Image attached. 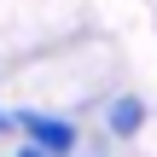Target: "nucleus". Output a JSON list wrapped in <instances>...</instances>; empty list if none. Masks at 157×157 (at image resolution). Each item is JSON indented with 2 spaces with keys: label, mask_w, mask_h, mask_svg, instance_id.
<instances>
[{
  "label": "nucleus",
  "mask_w": 157,
  "mask_h": 157,
  "mask_svg": "<svg viewBox=\"0 0 157 157\" xmlns=\"http://www.w3.org/2000/svg\"><path fill=\"white\" fill-rule=\"evenodd\" d=\"M17 117V128L29 134V146H41V151H52V157H70L76 146H82V128L70 122V117H58V111H12Z\"/></svg>",
  "instance_id": "1"
},
{
  "label": "nucleus",
  "mask_w": 157,
  "mask_h": 157,
  "mask_svg": "<svg viewBox=\"0 0 157 157\" xmlns=\"http://www.w3.org/2000/svg\"><path fill=\"white\" fill-rule=\"evenodd\" d=\"M17 157H52V151H41V146H23V151H17Z\"/></svg>",
  "instance_id": "4"
},
{
  "label": "nucleus",
  "mask_w": 157,
  "mask_h": 157,
  "mask_svg": "<svg viewBox=\"0 0 157 157\" xmlns=\"http://www.w3.org/2000/svg\"><path fill=\"white\" fill-rule=\"evenodd\" d=\"M12 128H17V117H12V111H0V134H12Z\"/></svg>",
  "instance_id": "3"
},
{
  "label": "nucleus",
  "mask_w": 157,
  "mask_h": 157,
  "mask_svg": "<svg viewBox=\"0 0 157 157\" xmlns=\"http://www.w3.org/2000/svg\"><path fill=\"white\" fill-rule=\"evenodd\" d=\"M146 117H151V111H146L140 93H117V99L105 105V128H111L117 140H134V134L146 128Z\"/></svg>",
  "instance_id": "2"
}]
</instances>
